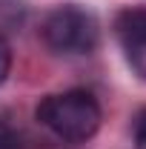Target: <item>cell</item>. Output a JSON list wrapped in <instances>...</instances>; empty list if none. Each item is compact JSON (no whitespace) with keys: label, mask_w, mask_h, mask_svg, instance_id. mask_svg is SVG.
I'll list each match as a JSON object with an SVG mask.
<instances>
[{"label":"cell","mask_w":146,"mask_h":149,"mask_svg":"<svg viewBox=\"0 0 146 149\" xmlns=\"http://www.w3.org/2000/svg\"><path fill=\"white\" fill-rule=\"evenodd\" d=\"M97 20L80 6H60L43 23V40L60 55H89L97 46Z\"/></svg>","instance_id":"cell-2"},{"label":"cell","mask_w":146,"mask_h":149,"mask_svg":"<svg viewBox=\"0 0 146 149\" xmlns=\"http://www.w3.org/2000/svg\"><path fill=\"white\" fill-rule=\"evenodd\" d=\"M117 43L132 72L146 80V9H126L117 15L115 23Z\"/></svg>","instance_id":"cell-3"},{"label":"cell","mask_w":146,"mask_h":149,"mask_svg":"<svg viewBox=\"0 0 146 149\" xmlns=\"http://www.w3.org/2000/svg\"><path fill=\"white\" fill-rule=\"evenodd\" d=\"M9 72H12V49H9L6 37L0 35V83L9 77Z\"/></svg>","instance_id":"cell-4"},{"label":"cell","mask_w":146,"mask_h":149,"mask_svg":"<svg viewBox=\"0 0 146 149\" xmlns=\"http://www.w3.org/2000/svg\"><path fill=\"white\" fill-rule=\"evenodd\" d=\"M135 149H146V112H140L135 123Z\"/></svg>","instance_id":"cell-5"},{"label":"cell","mask_w":146,"mask_h":149,"mask_svg":"<svg viewBox=\"0 0 146 149\" xmlns=\"http://www.w3.org/2000/svg\"><path fill=\"white\" fill-rule=\"evenodd\" d=\"M37 120L69 143H83L100 126V106L86 89L49 95L37 106Z\"/></svg>","instance_id":"cell-1"},{"label":"cell","mask_w":146,"mask_h":149,"mask_svg":"<svg viewBox=\"0 0 146 149\" xmlns=\"http://www.w3.org/2000/svg\"><path fill=\"white\" fill-rule=\"evenodd\" d=\"M0 149H23V146L12 132H0Z\"/></svg>","instance_id":"cell-6"}]
</instances>
